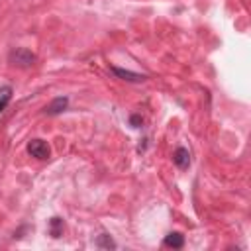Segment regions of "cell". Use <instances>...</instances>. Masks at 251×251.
Instances as JSON below:
<instances>
[{"label": "cell", "mask_w": 251, "mask_h": 251, "mask_svg": "<svg viewBox=\"0 0 251 251\" xmlns=\"http://www.w3.org/2000/svg\"><path fill=\"white\" fill-rule=\"evenodd\" d=\"M173 161H175V165H177L179 169H188V165H190V153H188V149L179 147L177 151H175V155H173Z\"/></svg>", "instance_id": "cell-5"}, {"label": "cell", "mask_w": 251, "mask_h": 251, "mask_svg": "<svg viewBox=\"0 0 251 251\" xmlns=\"http://www.w3.org/2000/svg\"><path fill=\"white\" fill-rule=\"evenodd\" d=\"M139 124H141V118L139 116H132V126L134 128H139Z\"/></svg>", "instance_id": "cell-10"}, {"label": "cell", "mask_w": 251, "mask_h": 251, "mask_svg": "<svg viewBox=\"0 0 251 251\" xmlns=\"http://www.w3.org/2000/svg\"><path fill=\"white\" fill-rule=\"evenodd\" d=\"M98 245H100V247H112V249L116 247V243H114V239H112L110 235H100V237H98Z\"/></svg>", "instance_id": "cell-9"}, {"label": "cell", "mask_w": 251, "mask_h": 251, "mask_svg": "<svg viewBox=\"0 0 251 251\" xmlns=\"http://www.w3.org/2000/svg\"><path fill=\"white\" fill-rule=\"evenodd\" d=\"M10 63L20 67V69H28V67H32L35 63V55L26 47H16V49L10 51Z\"/></svg>", "instance_id": "cell-1"}, {"label": "cell", "mask_w": 251, "mask_h": 251, "mask_svg": "<svg viewBox=\"0 0 251 251\" xmlns=\"http://www.w3.org/2000/svg\"><path fill=\"white\" fill-rule=\"evenodd\" d=\"M67 106H69V98L67 96H57V98H53L51 102L45 106V114H49V116L61 114V112L67 110Z\"/></svg>", "instance_id": "cell-3"}, {"label": "cell", "mask_w": 251, "mask_h": 251, "mask_svg": "<svg viewBox=\"0 0 251 251\" xmlns=\"http://www.w3.org/2000/svg\"><path fill=\"white\" fill-rule=\"evenodd\" d=\"M28 153L35 159H49V155H51V149H49L47 141L43 139H32L28 143Z\"/></svg>", "instance_id": "cell-2"}, {"label": "cell", "mask_w": 251, "mask_h": 251, "mask_svg": "<svg viewBox=\"0 0 251 251\" xmlns=\"http://www.w3.org/2000/svg\"><path fill=\"white\" fill-rule=\"evenodd\" d=\"M10 98H12V88L10 86H2V88H0V112L8 106Z\"/></svg>", "instance_id": "cell-7"}, {"label": "cell", "mask_w": 251, "mask_h": 251, "mask_svg": "<svg viewBox=\"0 0 251 251\" xmlns=\"http://www.w3.org/2000/svg\"><path fill=\"white\" fill-rule=\"evenodd\" d=\"M63 232V220L61 218H53L51 220V235L53 237H59Z\"/></svg>", "instance_id": "cell-8"}, {"label": "cell", "mask_w": 251, "mask_h": 251, "mask_svg": "<svg viewBox=\"0 0 251 251\" xmlns=\"http://www.w3.org/2000/svg\"><path fill=\"white\" fill-rule=\"evenodd\" d=\"M112 73L128 83H143L147 77L145 75H139V73H134V71H128V69H120V67H112Z\"/></svg>", "instance_id": "cell-4"}, {"label": "cell", "mask_w": 251, "mask_h": 251, "mask_svg": "<svg viewBox=\"0 0 251 251\" xmlns=\"http://www.w3.org/2000/svg\"><path fill=\"white\" fill-rule=\"evenodd\" d=\"M165 245H167V247L181 249V247L184 245V237H183V234H179V232H173V234H169V235L165 237Z\"/></svg>", "instance_id": "cell-6"}]
</instances>
